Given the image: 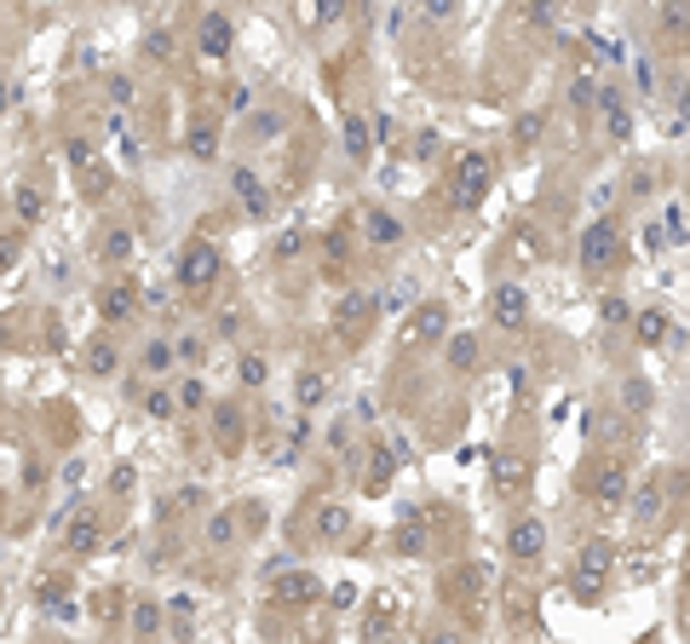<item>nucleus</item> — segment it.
I'll use <instances>...</instances> for the list:
<instances>
[{
  "label": "nucleus",
  "instance_id": "obj_2",
  "mask_svg": "<svg viewBox=\"0 0 690 644\" xmlns=\"http://www.w3.org/2000/svg\"><path fill=\"white\" fill-rule=\"evenodd\" d=\"M576 259H581L587 276L616 271V259H621V225L616 219H593V225L581 231V242H576Z\"/></svg>",
  "mask_w": 690,
  "mask_h": 644
},
{
  "label": "nucleus",
  "instance_id": "obj_48",
  "mask_svg": "<svg viewBox=\"0 0 690 644\" xmlns=\"http://www.w3.org/2000/svg\"><path fill=\"white\" fill-rule=\"evenodd\" d=\"M7 110H12V87L0 81V115H7Z\"/></svg>",
  "mask_w": 690,
  "mask_h": 644
},
{
  "label": "nucleus",
  "instance_id": "obj_43",
  "mask_svg": "<svg viewBox=\"0 0 690 644\" xmlns=\"http://www.w3.org/2000/svg\"><path fill=\"white\" fill-rule=\"evenodd\" d=\"M604 322H633V306L627 299H604Z\"/></svg>",
  "mask_w": 690,
  "mask_h": 644
},
{
  "label": "nucleus",
  "instance_id": "obj_4",
  "mask_svg": "<svg viewBox=\"0 0 690 644\" xmlns=\"http://www.w3.org/2000/svg\"><path fill=\"white\" fill-rule=\"evenodd\" d=\"M490 322L501 334H523V329H530V288H523V282H495V288H490Z\"/></svg>",
  "mask_w": 690,
  "mask_h": 644
},
{
  "label": "nucleus",
  "instance_id": "obj_20",
  "mask_svg": "<svg viewBox=\"0 0 690 644\" xmlns=\"http://www.w3.org/2000/svg\"><path fill=\"white\" fill-rule=\"evenodd\" d=\"M627 500V472L621 467H604V478H599V507H621Z\"/></svg>",
  "mask_w": 690,
  "mask_h": 644
},
{
  "label": "nucleus",
  "instance_id": "obj_29",
  "mask_svg": "<svg viewBox=\"0 0 690 644\" xmlns=\"http://www.w3.org/2000/svg\"><path fill=\"white\" fill-rule=\"evenodd\" d=\"M145 414H150V420H168V414H178V403H173V392H168V386H156V392L145 397Z\"/></svg>",
  "mask_w": 690,
  "mask_h": 644
},
{
  "label": "nucleus",
  "instance_id": "obj_26",
  "mask_svg": "<svg viewBox=\"0 0 690 644\" xmlns=\"http://www.w3.org/2000/svg\"><path fill=\"white\" fill-rule=\"evenodd\" d=\"M639 339L644 346H662L667 339V311H639Z\"/></svg>",
  "mask_w": 690,
  "mask_h": 644
},
{
  "label": "nucleus",
  "instance_id": "obj_38",
  "mask_svg": "<svg viewBox=\"0 0 690 644\" xmlns=\"http://www.w3.org/2000/svg\"><path fill=\"white\" fill-rule=\"evenodd\" d=\"M397 553H426V530H420V523H409V530L397 535Z\"/></svg>",
  "mask_w": 690,
  "mask_h": 644
},
{
  "label": "nucleus",
  "instance_id": "obj_33",
  "mask_svg": "<svg viewBox=\"0 0 690 644\" xmlns=\"http://www.w3.org/2000/svg\"><path fill=\"white\" fill-rule=\"evenodd\" d=\"M593 92H599V81H593V75H576V87H570V104H576V110H593Z\"/></svg>",
  "mask_w": 690,
  "mask_h": 644
},
{
  "label": "nucleus",
  "instance_id": "obj_42",
  "mask_svg": "<svg viewBox=\"0 0 690 644\" xmlns=\"http://www.w3.org/2000/svg\"><path fill=\"white\" fill-rule=\"evenodd\" d=\"M633 81H639V92H656V64H651V58H639Z\"/></svg>",
  "mask_w": 690,
  "mask_h": 644
},
{
  "label": "nucleus",
  "instance_id": "obj_6",
  "mask_svg": "<svg viewBox=\"0 0 690 644\" xmlns=\"http://www.w3.org/2000/svg\"><path fill=\"white\" fill-rule=\"evenodd\" d=\"M178 282H185L190 294L213 288V282H219V248H213V242H190V248L178 253Z\"/></svg>",
  "mask_w": 690,
  "mask_h": 644
},
{
  "label": "nucleus",
  "instance_id": "obj_11",
  "mask_svg": "<svg viewBox=\"0 0 690 644\" xmlns=\"http://www.w3.org/2000/svg\"><path fill=\"white\" fill-rule=\"evenodd\" d=\"M362 236H369L374 248H403V242H409L403 219H397V213H385V208H369V213H362Z\"/></svg>",
  "mask_w": 690,
  "mask_h": 644
},
{
  "label": "nucleus",
  "instance_id": "obj_23",
  "mask_svg": "<svg viewBox=\"0 0 690 644\" xmlns=\"http://www.w3.org/2000/svg\"><path fill=\"white\" fill-rule=\"evenodd\" d=\"M449 369L455 374H472L478 369V334H460L455 346H449Z\"/></svg>",
  "mask_w": 690,
  "mask_h": 644
},
{
  "label": "nucleus",
  "instance_id": "obj_35",
  "mask_svg": "<svg viewBox=\"0 0 690 644\" xmlns=\"http://www.w3.org/2000/svg\"><path fill=\"white\" fill-rule=\"evenodd\" d=\"M345 7H352V0H311L317 24H340V17H345Z\"/></svg>",
  "mask_w": 690,
  "mask_h": 644
},
{
  "label": "nucleus",
  "instance_id": "obj_13",
  "mask_svg": "<svg viewBox=\"0 0 690 644\" xmlns=\"http://www.w3.org/2000/svg\"><path fill=\"white\" fill-rule=\"evenodd\" d=\"M271 593H276L282 604H317V598H322V581H317L311 570H288Z\"/></svg>",
  "mask_w": 690,
  "mask_h": 644
},
{
  "label": "nucleus",
  "instance_id": "obj_31",
  "mask_svg": "<svg viewBox=\"0 0 690 644\" xmlns=\"http://www.w3.org/2000/svg\"><path fill=\"white\" fill-rule=\"evenodd\" d=\"M662 225H667V242H685V201H667V213H662Z\"/></svg>",
  "mask_w": 690,
  "mask_h": 644
},
{
  "label": "nucleus",
  "instance_id": "obj_5",
  "mask_svg": "<svg viewBox=\"0 0 690 644\" xmlns=\"http://www.w3.org/2000/svg\"><path fill=\"white\" fill-rule=\"evenodd\" d=\"M443 334H449V306H443V299H420L409 311V322H403V346H432Z\"/></svg>",
  "mask_w": 690,
  "mask_h": 644
},
{
  "label": "nucleus",
  "instance_id": "obj_40",
  "mask_svg": "<svg viewBox=\"0 0 690 644\" xmlns=\"http://www.w3.org/2000/svg\"><path fill=\"white\" fill-rule=\"evenodd\" d=\"M299 248H306V236H299V231H282L276 236V259H294Z\"/></svg>",
  "mask_w": 690,
  "mask_h": 644
},
{
  "label": "nucleus",
  "instance_id": "obj_34",
  "mask_svg": "<svg viewBox=\"0 0 690 644\" xmlns=\"http://www.w3.org/2000/svg\"><path fill=\"white\" fill-rule=\"evenodd\" d=\"M420 12L432 17V24H449V17L460 12V0H420Z\"/></svg>",
  "mask_w": 690,
  "mask_h": 644
},
{
  "label": "nucleus",
  "instance_id": "obj_22",
  "mask_svg": "<svg viewBox=\"0 0 690 644\" xmlns=\"http://www.w3.org/2000/svg\"><path fill=\"white\" fill-rule=\"evenodd\" d=\"M40 213H47V190H40V185H17V219L35 225Z\"/></svg>",
  "mask_w": 690,
  "mask_h": 644
},
{
  "label": "nucleus",
  "instance_id": "obj_46",
  "mask_svg": "<svg viewBox=\"0 0 690 644\" xmlns=\"http://www.w3.org/2000/svg\"><path fill=\"white\" fill-rule=\"evenodd\" d=\"M541 127H546V115H535V110H530V115L518 121V138H541Z\"/></svg>",
  "mask_w": 690,
  "mask_h": 644
},
{
  "label": "nucleus",
  "instance_id": "obj_1",
  "mask_svg": "<svg viewBox=\"0 0 690 644\" xmlns=\"http://www.w3.org/2000/svg\"><path fill=\"white\" fill-rule=\"evenodd\" d=\"M611 570H616V541L593 535V541L576 553V564H570V587H576L581 598H604V581H611Z\"/></svg>",
  "mask_w": 690,
  "mask_h": 644
},
{
  "label": "nucleus",
  "instance_id": "obj_15",
  "mask_svg": "<svg viewBox=\"0 0 690 644\" xmlns=\"http://www.w3.org/2000/svg\"><path fill=\"white\" fill-rule=\"evenodd\" d=\"M98 541H104V530H98V512H75L70 530H64V547L87 558V553H98Z\"/></svg>",
  "mask_w": 690,
  "mask_h": 644
},
{
  "label": "nucleus",
  "instance_id": "obj_44",
  "mask_svg": "<svg viewBox=\"0 0 690 644\" xmlns=\"http://www.w3.org/2000/svg\"><path fill=\"white\" fill-rule=\"evenodd\" d=\"M110 98H115L121 110H127V104H133V81H127V75H115V81H110Z\"/></svg>",
  "mask_w": 690,
  "mask_h": 644
},
{
  "label": "nucleus",
  "instance_id": "obj_24",
  "mask_svg": "<svg viewBox=\"0 0 690 644\" xmlns=\"http://www.w3.org/2000/svg\"><path fill=\"white\" fill-rule=\"evenodd\" d=\"M213 432H219V443H225V449L242 437V414L231 409V403H219V409H213Z\"/></svg>",
  "mask_w": 690,
  "mask_h": 644
},
{
  "label": "nucleus",
  "instance_id": "obj_28",
  "mask_svg": "<svg viewBox=\"0 0 690 644\" xmlns=\"http://www.w3.org/2000/svg\"><path fill=\"white\" fill-rule=\"evenodd\" d=\"M242 386H266V380H271V362L266 357H259V351H248V357H242Z\"/></svg>",
  "mask_w": 690,
  "mask_h": 644
},
{
  "label": "nucleus",
  "instance_id": "obj_19",
  "mask_svg": "<svg viewBox=\"0 0 690 644\" xmlns=\"http://www.w3.org/2000/svg\"><path fill=\"white\" fill-rule=\"evenodd\" d=\"M156 628H161V604L156 598H138L133 604V639H156Z\"/></svg>",
  "mask_w": 690,
  "mask_h": 644
},
{
  "label": "nucleus",
  "instance_id": "obj_3",
  "mask_svg": "<svg viewBox=\"0 0 690 644\" xmlns=\"http://www.w3.org/2000/svg\"><path fill=\"white\" fill-rule=\"evenodd\" d=\"M490 185H495L490 156H483V150H460V156H455V208H460V213L483 208V196H490Z\"/></svg>",
  "mask_w": 690,
  "mask_h": 644
},
{
  "label": "nucleus",
  "instance_id": "obj_14",
  "mask_svg": "<svg viewBox=\"0 0 690 644\" xmlns=\"http://www.w3.org/2000/svg\"><path fill=\"white\" fill-rule=\"evenodd\" d=\"M329 392H334V386H329V374H322V369H299V374H294V403H299L306 414L322 409V403H329Z\"/></svg>",
  "mask_w": 690,
  "mask_h": 644
},
{
  "label": "nucleus",
  "instance_id": "obj_10",
  "mask_svg": "<svg viewBox=\"0 0 690 644\" xmlns=\"http://www.w3.org/2000/svg\"><path fill=\"white\" fill-rule=\"evenodd\" d=\"M242 133H248L254 145H276V138L288 133V110L282 104H254L248 121H242Z\"/></svg>",
  "mask_w": 690,
  "mask_h": 644
},
{
  "label": "nucleus",
  "instance_id": "obj_18",
  "mask_svg": "<svg viewBox=\"0 0 690 644\" xmlns=\"http://www.w3.org/2000/svg\"><path fill=\"white\" fill-rule=\"evenodd\" d=\"M345 530H352V507H345V500H322V507H317V535L340 541Z\"/></svg>",
  "mask_w": 690,
  "mask_h": 644
},
{
  "label": "nucleus",
  "instance_id": "obj_36",
  "mask_svg": "<svg viewBox=\"0 0 690 644\" xmlns=\"http://www.w3.org/2000/svg\"><path fill=\"white\" fill-rule=\"evenodd\" d=\"M133 253V231H110L104 236V259H127Z\"/></svg>",
  "mask_w": 690,
  "mask_h": 644
},
{
  "label": "nucleus",
  "instance_id": "obj_27",
  "mask_svg": "<svg viewBox=\"0 0 690 644\" xmlns=\"http://www.w3.org/2000/svg\"><path fill=\"white\" fill-rule=\"evenodd\" d=\"M138 311V299H133V288H115V294H104V317L110 322H127Z\"/></svg>",
  "mask_w": 690,
  "mask_h": 644
},
{
  "label": "nucleus",
  "instance_id": "obj_7",
  "mask_svg": "<svg viewBox=\"0 0 690 644\" xmlns=\"http://www.w3.org/2000/svg\"><path fill=\"white\" fill-rule=\"evenodd\" d=\"M196 52L208 58V64H225V58L236 52V29H231L225 12H201V24H196Z\"/></svg>",
  "mask_w": 690,
  "mask_h": 644
},
{
  "label": "nucleus",
  "instance_id": "obj_16",
  "mask_svg": "<svg viewBox=\"0 0 690 644\" xmlns=\"http://www.w3.org/2000/svg\"><path fill=\"white\" fill-rule=\"evenodd\" d=\"M340 138H345V156H352V161H369L374 156V133H369V121H362L357 110H345Z\"/></svg>",
  "mask_w": 690,
  "mask_h": 644
},
{
  "label": "nucleus",
  "instance_id": "obj_17",
  "mask_svg": "<svg viewBox=\"0 0 690 644\" xmlns=\"http://www.w3.org/2000/svg\"><path fill=\"white\" fill-rule=\"evenodd\" d=\"M138 369H145L150 380H161V374H173L178 369V357H173V339H145V351H138Z\"/></svg>",
  "mask_w": 690,
  "mask_h": 644
},
{
  "label": "nucleus",
  "instance_id": "obj_9",
  "mask_svg": "<svg viewBox=\"0 0 690 644\" xmlns=\"http://www.w3.org/2000/svg\"><path fill=\"white\" fill-rule=\"evenodd\" d=\"M506 553L518 564H535L546 553V523L541 518H513V530H506Z\"/></svg>",
  "mask_w": 690,
  "mask_h": 644
},
{
  "label": "nucleus",
  "instance_id": "obj_37",
  "mask_svg": "<svg viewBox=\"0 0 690 644\" xmlns=\"http://www.w3.org/2000/svg\"><path fill=\"white\" fill-rule=\"evenodd\" d=\"M190 156H196V161H213V156H219V138H213L208 127H201V133L190 138Z\"/></svg>",
  "mask_w": 690,
  "mask_h": 644
},
{
  "label": "nucleus",
  "instance_id": "obj_47",
  "mask_svg": "<svg viewBox=\"0 0 690 644\" xmlns=\"http://www.w3.org/2000/svg\"><path fill=\"white\" fill-rule=\"evenodd\" d=\"M627 403H633V409H651V386H639V380H627Z\"/></svg>",
  "mask_w": 690,
  "mask_h": 644
},
{
  "label": "nucleus",
  "instance_id": "obj_30",
  "mask_svg": "<svg viewBox=\"0 0 690 644\" xmlns=\"http://www.w3.org/2000/svg\"><path fill=\"white\" fill-rule=\"evenodd\" d=\"M662 35H667V40L685 35V0H667V7H662Z\"/></svg>",
  "mask_w": 690,
  "mask_h": 644
},
{
  "label": "nucleus",
  "instance_id": "obj_39",
  "mask_svg": "<svg viewBox=\"0 0 690 644\" xmlns=\"http://www.w3.org/2000/svg\"><path fill=\"white\" fill-rule=\"evenodd\" d=\"M115 362H121V357H115L110 346H93V362H87V369H93V374H115Z\"/></svg>",
  "mask_w": 690,
  "mask_h": 644
},
{
  "label": "nucleus",
  "instance_id": "obj_41",
  "mask_svg": "<svg viewBox=\"0 0 690 644\" xmlns=\"http://www.w3.org/2000/svg\"><path fill=\"white\" fill-rule=\"evenodd\" d=\"M145 52H150V58H168V52H173V35H168V29H150Z\"/></svg>",
  "mask_w": 690,
  "mask_h": 644
},
{
  "label": "nucleus",
  "instance_id": "obj_25",
  "mask_svg": "<svg viewBox=\"0 0 690 644\" xmlns=\"http://www.w3.org/2000/svg\"><path fill=\"white\" fill-rule=\"evenodd\" d=\"M369 311H374V294H345L340 306H334V317H340V322H362Z\"/></svg>",
  "mask_w": 690,
  "mask_h": 644
},
{
  "label": "nucleus",
  "instance_id": "obj_12",
  "mask_svg": "<svg viewBox=\"0 0 690 644\" xmlns=\"http://www.w3.org/2000/svg\"><path fill=\"white\" fill-rule=\"evenodd\" d=\"M201 535H208V547L231 553L236 541H242V518H236V507H213V512H208V530H201Z\"/></svg>",
  "mask_w": 690,
  "mask_h": 644
},
{
  "label": "nucleus",
  "instance_id": "obj_21",
  "mask_svg": "<svg viewBox=\"0 0 690 644\" xmlns=\"http://www.w3.org/2000/svg\"><path fill=\"white\" fill-rule=\"evenodd\" d=\"M173 357H178V369H201V357H208V334H185V339H173Z\"/></svg>",
  "mask_w": 690,
  "mask_h": 644
},
{
  "label": "nucleus",
  "instance_id": "obj_45",
  "mask_svg": "<svg viewBox=\"0 0 690 644\" xmlns=\"http://www.w3.org/2000/svg\"><path fill=\"white\" fill-rule=\"evenodd\" d=\"M329 593H334L340 610H352V604H357V581H340V587H329Z\"/></svg>",
  "mask_w": 690,
  "mask_h": 644
},
{
  "label": "nucleus",
  "instance_id": "obj_8",
  "mask_svg": "<svg viewBox=\"0 0 690 644\" xmlns=\"http://www.w3.org/2000/svg\"><path fill=\"white\" fill-rule=\"evenodd\" d=\"M231 190H236V201H242V213L271 219V185H266V173H254V168H231Z\"/></svg>",
  "mask_w": 690,
  "mask_h": 644
},
{
  "label": "nucleus",
  "instance_id": "obj_32",
  "mask_svg": "<svg viewBox=\"0 0 690 644\" xmlns=\"http://www.w3.org/2000/svg\"><path fill=\"white\" fill-rule=\"evenodd\" d=\"M173 403H178V409H201V403H208V386H201V380L190 374L185 386H178V397H173Z\"/></svg>",
  "mask_w": 690,
  "mask_h": 644
}]
</instances>
